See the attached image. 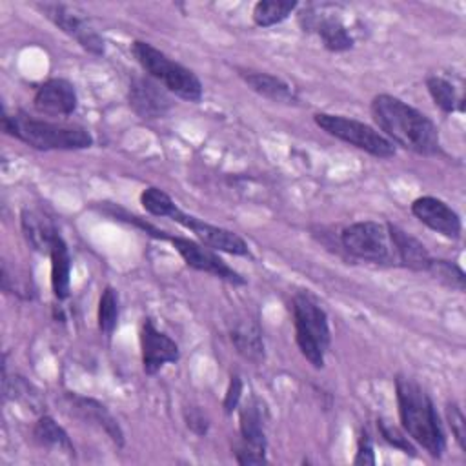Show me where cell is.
Listing matches in <instances>:
<instances>
[{"instance_id": "1", "label": "cell", "mask_w": 466, "mask_h": 466, "mask_svg": "<svg viewBox=\"0 0 466 466\" xmlns=\"http://www.w3.org/2000/svg\"><path fill=\"white\" fill-rule=\"evenodd\" d=\"M371 116L384 137L393 144L422 157L441 153L439 129L431 118L408 102L380 93L371 100Z\"/></svg>"}, {"instance_id": "2", "label": "cell", "mask_w": 466, "mask_h": 466, "mask_svg": "<svg viewBox=\"0 0 466 466\" xmlns=\"http://www.w3.org/2000/svg\"><path fill=\"white\" fill-rule=\"evenodd\" d=\"M395 395L406 435L431 457H441L446 450V435L428 393L413 379L399 375L395 379Z\"/></svg>"}, {"instance_id": "3", "label": "cell", "mask_w": 466, "mask_h": 466, "mask_svg": "<svg viewBox=\"0 0 466 466\" xmlns=\"http://www.w3.org/2000/svg\"><path fill=\"white\" fill-rule=\"evenodd\" d=\"M2 129L40 151H71L91 147L93 137L86 127L35 118L24 111L4 113Z\"/></svg>"}, {"instance_id": "4", "label": "cell", "mask_w": 466, "mask_h": 466, "mask_svg": "<svg viewBox=\"0 0 466 466\" xmlns=\"http://www.w3.org/2000/svg\"><path fill=\"white\" fill-rule=\"evenodd\" d=\"M291 315L295 326V342L300 353L313 368H322L331 342L326 311L308 293H297L291 299Z\"/></svg>"}, {"instance_id": "5", "label": "cell", "mask_w": 466, "mask_h": 466, "mask_svg": "<svg viewBox=\"0 0 466 466\" xmlns=\"http://www.w3.org/2000/svg\"><path fill=\"white\" fill-rule=\"evenodd\" d=\"M131 51L142 69L169 93H175L187 102H200L202 82L191 69L171 60L166 53L144 40H135Z\"/></svg>"}, {"instance_id": "6", "label": "cell", "mask_w": 466, "mask_h": 466, "mask_svg": "<svg viewBox=\"0 0 466 466\" xmlns=\"http://www.w3.org/2000/svg\"><path fill=\"white\" fill-rule=\"evenodd\" d=\"M315 124L324 129L328 135L355 146L377 158H391L395 157V146L375 127L344 116V115H331V113H315Z\"/></svg>"}, {"instance_id": "7", "label": "cell", "mask_w": 466, "mask_h": 466, "mask_svg": "<svg viewBox=\"0 0 466 466\" xmlns=\"http://www.w3.org/2000/svg\"><path fill=\"white\" fill-rule=\"evenodd\" d=\"M340 242L357 258L377 264L391 260V242L386 224L375 220L353 222L342 229Z\"/></svg>"}, {"instance_id": "8", "label": "cell", "mask_w": 466, "mask_h": 466, "mask_svg": "<svg viewBox=\"0 0 466 466\" xmlns=\"http://www.w3.org/2000/svg\"><path fill=\"white\" fill-rule=\"evenodd\" d=\"M329 9L331 5H308L299 15V24L304 31L317 33L328 51H348L353 47V36L350 35L340 16Z\"/></svg>"}, {"instance_id": "9", "label": "cell", "mask_w": 466, "mask_h": 466, "mask_svg": "<svg viewBox=\"0 0 466 466\" xmlns=\"http://www.w3.org/2000/svg\"><path fill=\"white\" fill-rule=\"evenodd\" d=\"M164 240H169L171 246L178 251V255L184 258V262L197 269V271H204V273H209L217 279H222L229 284H235V286H240V284H246V279L237 271L233 269L231 266H228L211 248H208L206 244L202 242H197V240H191V238H186V237H175V235H167L166 233V238Z\"/></svg>"}, {"instance_id": "10", "label": "cell", "mask_w": 466, "mask_h": 466, "mask_svg": "<svg viewBox=\"0 0 466 466\" xmlns=\"http://www.w3.org/2000/svg\"><path fill=\"white\" fill-rule=\"evenodd\" d=\"M36 7L60 31L75 38L86 51H89L91 55H104V40L89 25V22L84 16H80L84 13H78L75 7L64 4H38Z\"/></svg>"}, {"instance_id": "11", "label": "cell", "mask_w": 466, "mask_h": 466, "mask_svg": "<svg viewBox=\"0 0 466 466\" xmlns=\"http://www.w3.org/2000/svg\"><path fill=\"white\" fill-rule=\"evenodd\" d=\"M169 218L175 220L177 224H180L182 228L189 229L191 233H195V237L211 249L224 251L229 255H238V257H249V248H248L246 240L242 237H238L235 231H229L220 226H213L206 220H200L193 215L180 211L178 208L175 209V213Z\"/></svg>"}, {"instance_id": "12", "label": "cell", "mask_w": 466, "mask_h": 466, "mask_svg": "<svg viewBox=\"0 0 466 466\" xmlns=\"http://www.w3.org/2000/svg\"><path fill=\"white\" fill-rule=\"evenodd\" d=\"M127 100L129 107L144 120L160 118L173 106L167 93L151 76H135L129 82Z\"/></svg>"}, {"instance_id": "13", "label": "cell", "mask_w": 466, "mask_h": 466, "mask_svg": "<svg viewBox=\"0 0 466 466\" xmlns=\"http://www.w3.org/2000/svg\"><path fill=\"white\" fill-rule=\"evenodd\" d=\"M140 350H142V366L147 375H155L164 364L177 362L180 357L178 344L157 329L151 319H146L140 329Z\"/></svg>"}, {"instance_id": "14", "label": "cell", "mask_w": 466, "mask_h": 466, "mask_svg": "<svg viewBox=\"0 0 466 466\" xmlns=\"http://www.w3.org/2000/svg\"><path fill=\"white\" fill-rule=\"evenodd\" d=\"M411 213L430 229L441 233L446 238H459L462 231L461 218L444 200L437 197H419L411 202Z\"/></svg>"}, {"instance_id": "15", "label": "cell", "mask_w": 466, "mask_h": 466, "mask_svg": "<svg viewBox=\"0 0 466 466\" xmlns=\"http://www.w3.org/2000/svg\"><path fill=\"white\" fill-rule=\"evenodd\" d=\"M33 104L40 113L67 116L78 106L75 86L66 78H49L35 91Z\"/></svg>"}, {"instance_id": "16", "label": "cell", "mask_w": 466, "mask_h": 466, "mask_svg": "<svg viewBox=\"0 0 466 466\" xmlns=\"http://www.w3.org/2000/svg\"><path fill=\"white\" fill-rule=\"evenodd\" d=\"M67 406L71 408V411L89 422L95 424L96 428H100L116 446H124V431L120 428V424L116 422V419L107 411V408L104 404H100L95 399L89 397H82V395H75V393H67L66 395Z\"/></svg>"}, {"instance_id": "17", "label": "cell", "mask_w": 466, "mask_h": 466, "mask_svg": "<svg viewBox=\"0 0 466 466\" xmlns=\"http://www.w3.org/2000/svg\"><path fill=\"white\" fill-rule=\"evenodd\" d=\"M386 226L390 233L391 249L395 251L397 260L404 268H410L413 271H426L431 262V257L424 248V244L415 237H411L410 233H406L404 229H400L399 226H393V224H386Z\"/></svg>"}, {"instance_id": "18", "label": "cell", "mask_w": 466, "mask_h": 466, "mask_svg": "<svg viewBox=\"0 0 466 466\" xmlns=\"http://www.w3.org/2000/svg\"><path fill=\"white\" fill-rule=\"evenodd\" d=\"M231 342L238 355H242L249 362H262L264 360V340L262 331L255 320L240 319L229 329Z\"/></svg>"}, {"instance_id": "19", "label": "cell", "mask_w": 466, "mask_h": 466, "mask_svg": "<svg viewBox=\"0 0 466 466\" xmlns=\"http://www.w3.org/2000/svg\"><path fill=\"white\" fill-rule=\"evenodd\" d=\"M240 78L260 96L273 100V102H282V104H293L297 102L295 91L288 82L282 78L269 75V73H260V71H248V69H238Z\"/></svg>"}, {"instance_id": "20", "label": "cell", "mask_w": 466, "mask_h": 466, "mask_svg": "<svg viewBox=\"0 0 466 466\" xmlns=\"http://www.w3.org/2000/svg\"><path fill=\"white\" fill-rule=\"evenodd\" d=\"M20 222L24 237L31 244V248L40 253H49L55 238L60 235L51 218H47L40 211L24 209Z\"/></svg>"}, {"instance_id": "21", "label": "cell", "mask_w": 466, "mask_h": 466, "mask_svg": "<svg viewBox=\"0 0 466 466\" xmlns=\"http://www.w3.org/2000/svg\"><path fill=\"white\" fill-rule=\"evenodd\" d=\"M51 257V288L58 300L67 299L71 288V255L66 240L58 235L49 249Z\"/></svg>"}, {"instance_id": "22", "label": "cell", "mask_w": 466, "mask_h": 466, "mask_svg": "<svg viewBox=\"0 0 466 466\" xmlns=\"http://www.w3.org/2000/svg\"><path fill=\"white\" fill-rule=\"evenodd\" d=\"M240 435L248 448H253L260 453L266 451V433H264V417H262V406L258 399H249L240 408Z\"/></svg>"}, {"instance_id": "23", "label": "cell", "mask_w": 466, "mask_h": 466, "mask_svg": "<svg viewBox=\"0 0 466 466\" xmlns=\"http://www.w3.org/2000/svg\"><path fill=\"white\" fill-rule=\"evenodd\" d=\"M33 437L35 441L42 446V448H47V450H58V451H64L67 455H73L75 453V448H73V442L69 441V435L66 433V430L62 426H58L55 422L53 417L49 415H42L35 428H33Z\"/></svg>"}, {"instance_id": "24", "label": "cell", "mask_w": 466, "mask_h": 466, "mask_svg": "<svg viewBox=\"0 0 466 466\" xmlns=\"http://www.w3.org/2000/svg\"><path fill=\"white\" fill-rule=\"evenodd\" d=\"M297 5L299 4L291 0H260L253 5L251 18L258 27H271L284 22Z\"/></svg>"}, {"instance_id": "25", "label": "cell", "mask_w": 466, "mask_h": 466, "mask_svg": "<svg viewBox=\"0 0 466 466\" xmlns=\"http://www.w3.org/2000/svg\"><path fill=\"white\" fill-rule=\"evenodd\" d=\"M426 87L430 96L433 98L435 106H439L444 113H453V111H462L464 109V98L455 91L453 84H450L442 76H428L426 78Z\"/></svg>"}, {"instance_id": "26", "label": "cell", "mask_w": 466, "mask_h": 466, "mask_svg": "<svg viewBox=\"0 0 466 466\" xmlns=\"http://www.w3.org/2000/svg\"><path fill=\"white\" fill-rule=\"evenodd\" d=\"M428 273L433 275L435 280H439L441 284L457 289V291H464L466 288V275L461 269V266H457L451 260H444V258H431L428 269Z\"/></svg>"}, {"instance_id": "27", "label": "cell", "mask_w": 466, "mask_h": 466, "mask_svg": "<svg viewBox=\"0 0 466 466\" xmlns=\"http://www.w3.org/2000/svg\"><path fill=\"white\" fill-rule=\"evenodd\" d=\"M118 293L115 288L106 286L98 300V329L104 335H111L118 322Z\"/></svg>"}, {"instance_id": "28", "label": "cell", "mask_w": 466, "mask_h": 466, "mask_svg": "<svg viewBox=\"0 0 466 466\" xmlns=\"http://www.w3.org/2000/svg\"><path fill=\"white\" fill-rule=\"evenodd\" d=\"M140 204L147 213L155 217H171L178 208L164 189L155 186H149L140 193Z\"/></svg>"}, {"instance_id": "29", "label": "cell", "mask_w": 466, "mask_h": 466, "mask_svg": "<svg viewBox=\"0 0 466 466\" xmlns=\"http://www.w3.org/2000/svg\"><path fill=\"white\" fill-rule=\"evenodd\" d=\"M379 431H380L382 439H384L390 446H393V448H397V450H400V451H404V453L415 455L417 450H415V446L410 442L406 431H400L399 428H395L393 424H388L386 420H379Z\"/></svg>"}, {"instance_id": "30", "label": "cell", "mask_w": 466, "mask_h": 466, "mask_svg": "<svg viewBox=\"0 0 466 466\" xmlns=\"http://www.w3.org/2000/svg\"><path fill=\"white\" fill-rule=\"evenodd\" d=\"M446 419L457 444L461 446V450H466V419L462 410L455 402L446 404Z\"/></svg>"}, {"instance_id": "31", "label": "cell", "mask_w": 466, "mask_h": 466, "mask_svg": "<svg viewBox=\"0 0 466 466\" xmlns=\"http://www.w3.org/2000/svg\"><path fill=\"white\" fill-rule=\"evenodd\" d=\"M355 464H375V453H373V444L371 437L368 431L362 430L359 442H357V453L353 459Z\"/></svg>"}, {"instance_id": "32", "label": "cell", "mask_w": 466, "mask_h": 466, "mask_svg": "<svg viewBox=\"0 0 466 466\" xmlns=\"http://www.w3.org/2000/svg\"><path fill=\"white\" fill-rule=\"evenodd\" d=\"M240 397H242V380H240L238 375H233L231 380H229L226 397H224V411L233 413L238 408Z\"/></svg>"}, {"instance_id": "33", "label": "cell", "mask_w": 466, "mask_h": 466, "mask_svg": "<svg viewBox=\"0 0 466 466\" xmlns=\"http://www.w3.org/2000/svg\"><path fill=\"white\" fill-rule=\"evenodd\" d=\"M184 417H186L187 428H189L191 431H195L197 435H204V433L208 431L209 422H208V419L204 417V413H202L198 408H189V410H186Z\"/></svg>"}, {"instance_id": "34", "label": "cell", "mask_w": 466, "mask_h": 466, "mask_svg": "<svg viewBox=\"0 0 466 466\" xmlns=\"http://www.w3.org/2000/svg\"><path fill=\"white\" fill-rule=\"evenodd\" d=\"M235 457H237L238 464H264V462H268L264 453H260L253 448H248L246 444L242 448H237Z\"/></svg>"}]
</instances>
